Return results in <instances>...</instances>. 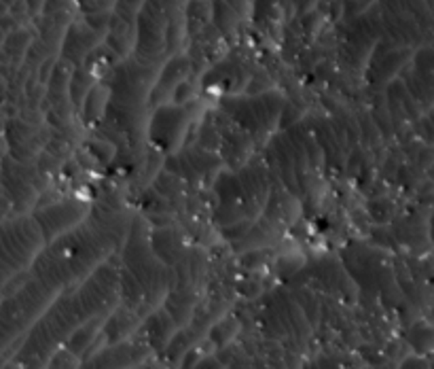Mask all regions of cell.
Returning a JSON list of instances; mask_svg holds the SVG:
<instances>
[{"label":"cell","instance_id":"6da1fadb","mask_svg":"<svg viewBox=\"0 0 434 369\" xmlns=\"http://www.w3.org/2000/svg\"><path fill=\"white\" fill-rule=\"evenodd\" d=\"M121 301V268L104 261L85 280L62 291L32 327L17 359L41 365L64 348L75 333L93 321L106 318Z\"/></svg>","mask_w":434,"mask_h":369},{"label":"cell","instance_id":"7a4b0ae2","mask_svg":"<svg viewBox=\"0 0 434 369\" xmlns=\"http://www.w3.org/2000/svg\"><path fill=\"white\" fill-rule=\"evenodd\" d=\"M125 217L119 210L91 212L85 221L64 232L58 240L45 246L32 261V274L43 278L58 291H66L85 280L100 268L119 242L127 238Z\"/></svg>","mask_w":434,"mask_h":369},{"label":"cell","instance_id":"3957f363","mask_svg":"<svg viewBox=\"0 0 434 369\" xmlns=\"http://www.w3.org/2000/svg\"><path fill=\"white\" fill-rule=\"evenodd\" d=\"M176 284V274L151 251L144 225L129 227L127 246L121 268V301L123 308L144 318L159 306Z\"/></svg>","mask_w":434,"mask_h":369},{"label":"cell","instance_id":"277c9868","mask_svg":"<svg viewBox=\"0 0 434 369\" xmlns=\"http://www.w3.org/2000/svg\"><path fill=\"white\" fill-rule=\"evenodd\" d=\"M28 2V9L32 11V13H36L41 6H43V0H26Z\"/></svg>","mask_w":434,"mask_h":369}]
</instances>
